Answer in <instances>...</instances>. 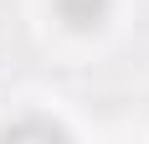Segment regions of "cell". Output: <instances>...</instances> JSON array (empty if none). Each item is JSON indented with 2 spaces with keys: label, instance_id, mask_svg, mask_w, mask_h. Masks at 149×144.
Returning <instances> with one entry per match:
<instances>
[{
  "label": "cell",
  "instance_id": "2",
  "mask_svg": "<svg viewBox=\"0 0 149 144\" xmlns=\"http://www.w3.org/2000/svg\"><path fill=\"white\" fill-rule=\"evenodd\" d=\"M0 139H67V129L52 124V118H15V124L0 129Z\"/></svg>",
  "mask_w": 149,
  "mask_h": 144
},
{
  "label": "cell",
  "instance_id": "1",
  "mask_svg": "<svg viewBox=\"0 0 149 144\" xmlns=\"http://www.w3.org/2000/svg\"><path fill=\"white\" fill-rule=\"evenodd\" d=\"M52 10H57V21L67 31H103L108 10H113V0H52Z\"/></svg>",
  "mask_w": 149,
  "mask_h": 144
}]
</instances>
